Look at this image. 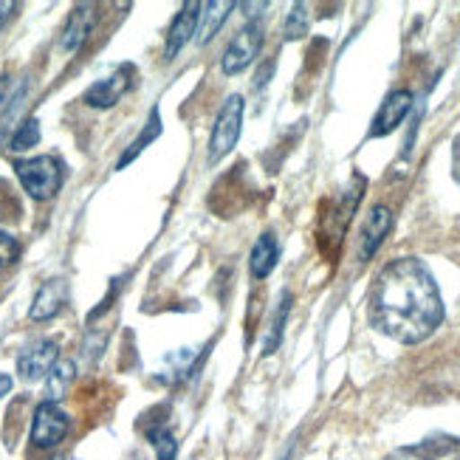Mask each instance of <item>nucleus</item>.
Instances as JSON below:
<instances>
[{
  "instance_id": "f257e3e1",
  "label": "nucleus",
  "mask_w": 460,
  "mask_h": 460,
  "mask_svg": "<svg viewBox=\"0 0 460 460\" xmlns=\"http://www.w3.org/2000/svg\"><path fill=\"white\" fill-rule=\"evenodd\" d=\"M370 323L402 345H418L444 323L435 277L415 257H398L378 271L370 291Z\"/></svg>"
},
{
  "instance_id": "f03ea898",
  "label": "nucleus",
  "mask_w": 460,
  "mask_h": 460,
  "mask_svg": "<svg viewBox=\"0 0 460 460\" xmlns=\"http://www.w3.org/2000/svg\"><path fill=\"white\" fill-rule=\"evenodd\" d=\"M14 172L34 201H49V198L63 187V164H59L54 155L20 158V162H14Z\"/></svg>"
},
{
  "instance_id": "7ed1b4c3",
  "label": "nucleus",
  "mask_w": 460,
  "mask_h": 460,
  "mask_svg": "<svg viewBox=\"0 0 460 460\" xmlns=\"http://www.w3.org/2000/svg\"><path fill=\"white\" fill-rule=\"evenodd\" d=\"M243 96L240 93H232L224 108L217 111V119H215V128H212V136H209V153H207V162L209 164H217L221 158H226L237 138H240V130H243Z\"/></svg>"
},
{
  "instance_id": "20e7f679",
  "label": "nucleus",
  "mask_w": 460,
  "mask_h": 460,
  "mask_svg": "<svg viewBox=\"0 0 460 460\" xmlns=\"http://www.w3.org/2000/svg\"><path fill=\"white\" fill-rule=\"evenodd\" d=\"M263 34H266L263 20H249V23L232 37V43L226 46V51L221 57V68L226 76L246 71L254 63V57L260 54V49H263Z\"/></svg>"
},
{
  "instance_id": "39448f33",
  "label": "nucleus",
  "mask_w": 460,
  "mask_h": 460,
  "mask_svg": "<svg viewBox=\"0 0 460 460\" xmlns=\"http://www.w3.org/2000/svg\"><path fill=\"white\" fill-rule=\"evenodd\" d=\"M71 429V418L59 410L54 402H43L34 410V421H31V444L37 449H51L57 447Z\"/></svg>"
},
{
  "instance_id": "423d86ee",
  "label": "nucleus",
  "mask_w": 460,
  "mask_h": 460,
  "mask_svg": "<svg viewBox=\"0 0 460 460\" xmlns=\"http://www.w3.org/2000/svg\"><path fill=\"white\" fill-rule=\"evenodd\" d=\"M59 362V348L54 339H37V342L26 345L23 353L17 356V373L26 382H37L51 373V367Z\"/></svg>"
},
{
  "instance_id": "0eeeda50",
  "label": "nucleus",
  "mask_w": 460,
  "mask_h": 460,
  "mask_svg": "<svg viewBox=\"0 0 460 460\" xmlns=\"http://www.w3.org/2000/svg\"><path fill=\"white\" fill-rule=\"evenodd\" d=\"M133 85V68L130 66H122V68H116L111 76L105 79H99L96 85H91L83 96V102L88 108H99V111H105V108H113L119 99H122Z\"/></svg>"
},
{
  "instance_id": "6e6552de",
  "label": "nucleus",
  "mask_w": 460,
  "mask_h": 460,
  "mask_svg": "<svg viewBox=\"0 0 460 460\" xmlns=\"http://www.w3.org/2000/svg\"><path fill=\"white\" fill-rule=\"evenodd\" d=\"M385 460H460V438L452 435H432L421 444L402 447Z\"/></svg>"
},
{
  "instance_id": "1a4fd4ad",
  "label": "nucleus",
  "mask_w": 460,
  "mask_h": 460,
  "mask_svg": "<svg viewBox=\"0 0 460 460\" xmlns=\"http://www.w3.org/2000/svg\"><path fill=\"white\" fill-rule=\"evenodd\" d=\"M201 6L204 4H195V0H190V4H184L181 12L175 14L170 34H167V43H164V57L167 59L178 57V51H181L190 40L198 34V23H201Z\"/></svg>"
},
{
  "instance_id": "9d476101",
  "label": "nucleus",
  "mask_w": 460,
  "mask_h": 460,
  "mask_svg": "<svg viewBox=\"0 0 460 460\" xmlns=\"http://www.w3.org/2000/svg\"><path fill=\"white\" fill-rule=\"evenodd\" d=\"M410 108H412V93H410V91H393V93L385 99V102H382V108H378V113L373 116L370 136L378 138V136L393 133V130L407 119Z\"/></svg>"
},
{
  "instance_id": "9b49d317",
  "label": "nucleus",
  "mask_w": 460,
  "mask_h": 460,
  "mask_svg": "<svg viewBox=\"0 0 460 460\" xmlns=\"http://www.w3.org/2000/svg\"><path fill=\"white\" fill-rule=\"evenodd\" d=\"M393 226V212L387 207H373L370 215L365 217L362 224V240H358V257L362 260H370L378 246L385 243V237Z\"/></svg>"
},
{
  "instance_id": "f8f14e48",
  "label": "nucleus",
  "mask_w": 460,
  "mask_h": 460,
  "mask_svg": "<svg viewBox=\"0 0 460 460\" xmlns=\"http://www.w3.org/2000/svg\"><path fill=\"white\" fill-rule=\"evenodd\" d=\"M68 299V283L66 279H49V283L40 286V291L34 294V303L29 308V316L34 323H46V319L57 316L63 311Z\"/></svg>"
},
{
  "instance_id": "ddd939ff",
  "label": "nucleus",
  "mask_w": 460,
  "mask_h": 460,
  "mask_svg": "<svg viewBox=\"0 0 460 460\" xmlns=\"http://www.w3.org/2000/svg\"><path fill=\"white\" fill-rule=\"evenodd\" d=\"M93 23H96V6L93 4H79V6H74V12L66 20L63 37H59V46H63L66 51H76L79 46L85 43V37L91 34Z\"/></svg>"
},
{
  "instance_id": "4468645a",
  "label": "nucleus",
  "mask_w": 460,
  "mask_h": 460,
  "mask_svg": "<svg viewBox=\"0 0 460 460\" xmlns=\"http://www.w3.org/2000/svg\"><path fill=\"white\" fill-rule=\"evenodd\" d=\"M277 257H279V243H277V237L271 232L266 234H260V240L254 243L252 249V257H249V269H252V277L257 279H263L274 271L277 266Z\"/></svg>"
},
{
  "instance_id": "2eb2a0df",
  "label": "nucleus",
  "mask_w": 460,
  "mask_h": 460,
  "mask_svg": "<svg viewBox=\"0 0 460 460\" xmlns=\"http://www.w3.org/2000/svg\"><path fill=\"white\" fill-rule=\"evenodd\" d=\"M234 9V4H204L201 6V29H198V43H209V40L217 34V29L224 26V20L229 17V12Z\"/></svg>"
},
{
  "instance_id": "dca6fc26",
  "label": "nucleus",
  "mask_w": 460,
  "mask_h": 460,
  "mask_svg": "<svg viewBox=\"0 0 460 460\" xmlns=\"http://www.w3.org/2000/svg\"><path fill=\"white\" fill-rule=\"evenodd\" d=\"M145 435H147V441L153 444L158 460H175L178 444H175V435L167 427V421H158V418H155V421H150V427H145Z\"/></svg>"
},
{
  "instance_id": "f3484780",
  "label": "nucleus",
  "mask_w": 460,
  "mask_h": 460,
  "mask_svg": "<svg viewBox=\"0 0 460 460\" xmlns=\"http://www.w3.org/2000/svg\"><path fill=\"white\" fill-rule=\"evenodd\" d=\"M158 133H162V116H158V111H153V116L147 119V125H145V130L142 133H138L136 138H133V142H130V147L122 153V158H119V170H125L130 162H133V158L138 155V153H142L150 142H155V138H158Z\"/></svg>"
},
{
  "instance_id": "a211bd4d",
  "label": "nucleus",
  "mask_w": 460,
  "mask_h": 460,
  "mask_svg": "<svg viewBox=\"0 0 460 460\" xmlns=\"http://www.w3.org/2000/svg\"><path fill=\"white\" fill-rule=\"evenodd\" d=\"M288 311H291V294H283L277 303V311L271 316V325H269V333L263 339V353H274L279 348V339H283V331H286V323H288Z\"/></svg>"
},
{
  "instance_id": "6ab92c4d",
  "label": "nucleus",
  "mask_w": 460,
  "mask_h": 460,
  "mask_svg": "<svg viewBox=\"0 0 460 460\" xmlns=\"http://www.w3.org/2000/svg\"><path fill=\"white\" fill-rule=\"evenodd\" d=\"M74 382V362H68V358H63V362H57L49 373V385H46V395L49 402L57 404V398H63L68 385Z\"/></svg>"
},
{
  "instance_id": "aec40b11",
  "label": "nucleus",
  "mask_w": 460,
  "mask_h": 460,
  "mask_svg": "<svg viewBox=\"0 0 460 460\" xmlns=\"http://www.w3.org/2000/svg\"><path fill=\"white\" fill-rule=\"evenodd\" d=\"M283 31H286V40H299V37L308 34V6L305 4H296L288 12Z\"/></svg>"
},
{
  "instance_id": "412c9836",
  "label": "nucleus",
  "mask_w": 460,
  "mask_h": 460,
  "mask_svg": "<svg viewBox=\"0 0 460 460\" xmlns=\"http://www.w3.org/2000/svg\"><path fill=\"white\" fill-rule=\"evenodd\" d=\"M40 142V122L37 119H26L23 125L17 128V133L12 136V150H29V147H37Z\"/></svg>"
},
{
  "instance_id": "4be33fe9",
  "label": "nucleus",
  "mask_w": 460,
  "mask_h": 460,
  "mask_svg": "<svg viewBox=\"0 0 460 460\" xmlns=\"http://www.w3.org/2000/svg\"><path fill=\"white\" fill-rule=\"evenodd\" d=\"M17 257H20V243L9 232H0V269L12 266Z\"/></svg>"
},
{
  "instance_id": "5701e85b",
  "label": "nucleus",
  "mask_w": 460,
  "mask_h": 460,
  "mask_svg": "<svg viewBox=\"0 0 460 460\" xmlns=\"http://www.w3.org/2000/svg\"><path fill=\"white\" fill-rule=\"evenodd\" d=\"M452 175H455V181L460 187V133H457L455 145H452Z\"/></svg>"
},
{
  "instance_id": "b1692460",
  "label": "nucleus",
  "mask_w": 460,
  "mask_h": 460,
  "mask_svg": "<svg viewBox=\"0 0 460 460\" xmlns=\"http://www.w3.org/2000/svg\"><path fill=\"white\" fill-rule=\"evenodd\" d=\"M9 390H12V376L0 373V398H4V395H6Z\"/></svg>"
},
{
  "instance_id": "393cba45",
  "label": "nucleus",
  "mask_w": 460,
  "mask_h": 460,
  "mask_svg": "<svg viewBox=\"0 0 460 460\" xmlns=\"http://www.w3.org/2000/svg\"><path fill=\"white\" fill-rule=\"evenodd\" d=\"M6 88H9V79L0 76V102H6Z\"/></svg>"
},
{
  "instance_id": "a878e982",
  "label": "nucleus",
  "mask_w": 460,
  "mask_h": 460,
  "mask_svg": "<svg viewBox=\"0 0 460 460\" xmlns=\"http://www.w3.org/2000/svg\"><path fill=\"white\" fill-rule=\"evenodd\" d=\"M51 460H63V457H51Z\"/></svg>"
}]
</instances>
